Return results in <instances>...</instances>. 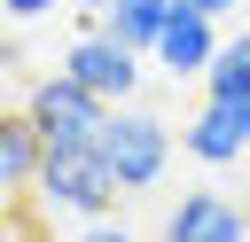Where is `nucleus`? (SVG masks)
<instances>
[{
  "label": "nucleus",
  "mask_w": 250,
  "mask_h": 242,
  "mask_svg": "<svg viewBox=\"0 0 250 242\" xmlns=\"http://www.w3.org/2000/svg\"><path fill=\"white\" fill-rule=\"evenodd\" d=\"M117 195L125 187H117V172L94 141H55L47 164H39V187H31V203L55 211V219H109Z\"/></svg>",
  "instance_id": "1"
},
{
  "label": "nucleus",
  "mask_w": 250,
  "mask_h": 242,
  "mask_svg": "<svg viewBox=\"0 0 250 242\" xmlns=\"http://www.w3.org/2000/svg\"><path fill=\"white\" fill-rule=\"evenodd\" d=\"M94 148L109 156V172H117L125 195H133V187H156V180L172 172V125H164L156 109H141V101H117V109L102 117Z\"/></svg>",
  "instance_id": "2"
},
{
  "label": "nucleus",
  "mask_w": 250,
  "mask_h": 242,
  "mask_svg": "<svg viewBox=\"0 0 250 242\" xmlns=\"http://www.w3.org/2000/svg\"><path fill=\"white\" fill-rule=\"evenodd\" d=\"M141 62H148V55H141V47H125L102 16L62 47V70H70L78 86H94L102 101H133V94H141Z\"/></svg>",
  "instance_id": "3"
},
{
  "label": "nucleus",
  "mask_w": 250,
  "mask_h": 242,
  "mask_svg": "<svg viewBox=\"0 0 250 242\" xmlns=\"http://www.w3.org/2000/svg\"><path fill=\"white\" fill-rule=\"evenodd\" d=\"M23 109H31V125H39V133H47V148H55V141H94V133H102V117H109L117 101H102L94 86H78L70 70H47V78H31Z\"/></svg>",
  "instance_id": "4"
},
{
  "label": "nucleus",
  "mask_w": 250,
  "mask_h": 242,
  "mask_svg": "<svg viewBox=\"0 0 250 242\" xmlns=\"http://www.w3.org/2000/svg\"><path fill=\"white\" fill-rule=\"evenodd\" d=\"M219 47H227L219 16H203V8H180V0H172V16H164V31H156L148 62H156L164 78H203V70L219 62Z\"/></svg>",
  "instance_id": "5"
},
{
  "label": "nucleus",
  "mask_w": 250,
  "mask_h": 242,
  "mask_svg": "<svg viewBox=\"0 0 250 242\" xmlns=\"http://www.w3.org/2000/svg\"><path fill=\"white\" fill-rule=\"evenodd\" d=\"M180 148L195 156V164H242L250 156V101H219V94H203V109L180 125Z\"/></svg>",
  "instance_id": "6"
},
{
  "label": "nucleus",
  "mask_w": 250,
  "mask_h": 242,
  "mask_svg": "<svg viewBox=\"0 0 250 242\" xmlns=\"http://www.w3.org/2000/svg\"><path fill=\"white\" fill-rule=\"evenodd\" d=\"M164 242H250V211L227 203L219 187H188L164 211Z\"/></svg>",
  "instance_id": "7"
},
{
  "label": "nucleus",
  "mask_w": 250,
  "mask_h": 242,
  "mask_svg": "<svg viewBox=\"0 0 250 242\" xmlns=\"http://www.w3.org/2000/svg\"><path fill=\"white\" fill-rule=\"evenodd\" d=\"M47 164V133L31 125V109H0V195H31Z\"/></svg>",
  "instance_id": "8"
},
{
  "label": "nucleus",
  "mask_w": 250,
  "mask_h": 242,
  "mask_svg": "<svg viewBox=\"0 0 250 242\" xmlns=\"http://www.w3.org/2000/svg\"><path fill=\"white\" fill-rule=\"evenodd\" d=\"M164 16H172V0H109V8H102V23H109V31L125 39V47H141V55L156 47Z\"/></svg>",
  "instance_id": "9"
},
{
  "label": "nucleus",
  "mask_w": 250,
  "mask_h": 242,
  "mask_svg": "<svg viewBox=\"0 0 250 242\" xmlns=\"http://www.w3.org/2000/svg\"><path fill=\"white\" fill-rule=\"evenodd\" d=\"M203 94H219V101H250V31H234V39L219 47V62L203 70Z\"/></svg>",
  "instance_id": "10"
},
{
  "label": "nucleus",
  "mask_w": 250,
  "mask_h": 242,
  "mask_svg": "<svg viewBox=\"0 0 250 242\" xmlns=\"http://www.w3.org/2000/svg\"><path fill=\"white\" fill-rule=\"evenodd\" d=\"M70 242H141V234H133V226H117V219H86Z\"/></svg>",
  "instance_id": "11"
},
{
  "label": "nucleus",
  "mask_w": 250,
  "mask_h": 242,
  "mask_svg": "<svg viewBox=\"0 0 250 242\" xmlns=\"http://www.w3.org/2000/svg\"><path fill=\"white\" fill-rule=\"evenodd\" d=\"M16 23H39V16H55V8H70V0H0Z\"/></svg>",
  "instance_id": "12"
},
{
  "label": "nucleus",
  "mask_w": 250,
  "mask_h": 242,
  "mask_svg": "<svg viewBox=\"0 0 250 242\" xmlns=\"http://www.w3.org/2000/svg\"><path fill=\"white\" fill-rule=\"evenodd\" d=\"M180 8H203V16H219V23H227V16L242 8V0H180Z\"/></svg>",
  "instance_id": "13"
},
{
  "label": "nucleus",
  "mask_w": 250,
  "mask_h": 242,
  "mask_svg": "<svg viewBox=\"0 0 250 242\" xmlns=\"http://www.w3.org/2000/svg\"><path fill=\"white\" fill-rule=\"evenodd\" d=\"M16 62H23V55H16V39H0V70H16Z\"/></svg>",
  "instance_id": "14"
},
{
  "label": "nucleus",
  "mask_w": 250,
  "mask_h": 242,
  "mask_svg": "<svg viewBox=\"0 0 250 242\" xmlns=\"http://www.w3.org/2000/svg\"><path fill=\"white\" fill-rule=\"evenodd\" d=\"M70 8H86V16H102V8H109V0H70Z\"/></svg>",
  "instance_id": "15"
}]
</instances>
